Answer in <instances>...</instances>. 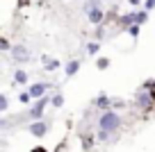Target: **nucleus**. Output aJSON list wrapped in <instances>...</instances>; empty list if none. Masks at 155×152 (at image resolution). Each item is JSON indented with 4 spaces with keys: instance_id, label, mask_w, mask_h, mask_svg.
Returning a JSON list of instances; mask_svg holds the SVG:
<instances>
[{
    "instance_id": "1",
    "label": "nucleus",
    "mask_w": 155,
    "mask_h": 152,
    "mask_svg": "<svg viewBox=\"0 0 155 152\" xmlns=\"http://www.w3.org/2000/svg\"><path fill=\"white\" fill-rule=\"evenodd\" d=\"M121 125H123V118H121V114L116 109H105V111H101V116H98V129H105V132H119L121 129Z\"/></svg>"
},
{
    "instance_id": "2",
    "label": "nucleus",
    "mask_w": 155,
    "mask_h": 152,
    "mask_svg": "<svg viewBox=\"0 0 155 152\" xmlns=\"http://www.w3.org/2000/svg\"><path fill=\"white\" fill-rule=\"evenodd\" d=\"M135 107L141 111H148L155 107V91L153 89H146L141 86L139 91H135Z\"/></svg>"
},
{
    "instance_id": "3",
    "label": "nucleus",
    "mask_w": 155,
    "mask_h": 152,
    "mask_svg": "<svg viewBox=\"0 0 155 152\" xmlns=\"http://www.w3.org/2000/svg\"><path fill=\"white\" fill-rule=\"evenodd\" d=\"M50 105V98L48 95H44L41 100H34L32 102V107L28 109V118L30 120H41L44 118V114H46V107Z\"/></svg>"
},
{
    "instance_id": "4",
    "label": "nucleus",
    "mask_w": 155,
    "mask_h": 152,
    "mask_svg": "<svg viewBox=\"0 0 155 152\" xmlns=\"http://www.w3.org/2000/svg\"><path fill=\"white\" fill-rule=\"evenodd\" d=\"M48 89H53V84H50V82H34V84L28 86V93L32 95V100H41Z\"/></svg>"
},
{
    "instance_id": "5",
    "label": "nucleus",
    "mask_w": 155,
    "mask_h": 152,
    "mask_svg": "<svg viewBox=\"0 0 155 152\" xmlns=\"http://www.w3.org/2000/svg\"><path fill=\"white\" fill-rule=\"evenodd\" d=\"M28 132L32 134V136H37V138H44L46 134H48V123H46L44 118H41V120H30Z\"/></svg>"
},
{
    "instance_id": "6",
    "label": "nucleus",
    "mask_w": 155,
    "mask_h": 152,
    "mask_svg": "<svg viewBox=\"0 0 155 152\" xmlns=\"http://www.w3.org/2000/svg\"><path fill=\"white\" fill-rule=\"evenodd\" d=\"M87 21L94 25V27H98V25L107 23V11L103 9V7H96V9H91V11L87 14Z\"/></svg>"
},
{
    "instance_id": "7",
    "label": "nucleus",
    "mask_w": 155,
    "mask_h": 152,
    "mask_svg": "<svg viewBox=\"0 0 155 152\" xmlns=\"http://www.w3.org/2000/svg\"><path fill=\"white\" fill-rule=\"evenodd\" d=\"M12 59H14L16 64H25V62H30V52H28V48L23 46V43H16L14 48H12Z\"/></svg>"
},
{
    "instance_id": "8",
    "label": "nucleus",
    "mask_w": 155,
    "mask_h": 152,
    "mask_svg": "<svg viewBox=\"0 0 155 152\" xmlns=\"http://www.w3.org/2000/svg\"><path fill=\"white\" fill-rule=\"evenodd\" d=\"M91 105L96 107V109H103V111H105V109H112V98H110L107 93H98L96 98H94Z\"/></svg>"
},
{
    "instance_id": "9",
    "label": "nucleus",
    "mask_w": 155,
    "mask_h": 152,
    "mask_svg": "<svg viewBox=\"0 0 155 152\" xmlns=\"http://www.w3.org/2000/svg\"><path fill=\"white\" fill-rule=\"evenodd\" d=\"M41 64H44V71L46 73H53V71H57L62 64H59V59H53L50 55H41Z\"/></svg>"
},
{
    "instance_id": "10",
    "label": "nucleus",
    "mask_w": 155,
    "mask_h": 152,
    "mask_svg": "<svg viewBox=\"0 0 155 152\" xmlns=\"http://www.w3.org/2000/svg\"><path fill=\"white\" fill-rule=\"evenodd\" d=\"M116 21L121 23V27H123V30H128L130 25H135V23H137V11H128V14H121Z\"/></svg>"
},
{
    "instance_id": "11",
    "label": "nucleus",
    "mask_w": 155,
    "mask_h": 152,
    "mask_svg": "<svg viewBox=\"0 0 155 152\" xmlns=\"http://www.w3.org/2000/svg\"><path fill=\"white\" fill-rule=\"evenodd\" d=\"M80 66H82V64H80V59H71V62H68L66 66H64V75H66V77H73V75H78Z\"/></svg>"
},
{
    "instance_id": "12",
    "label": "nucleus",
    "mask_w": 155,
    "mask_h": 152,
    "mask_svg": "<svg viewBox=\"0 0 155 152\" xmlns=\"http://www.w3.org/2000/svg\"><path fill=\"white\" fill-rule=\"evenodd\" d=\"M14 82L18 86H25L30 82V73L28 71H23V68H16V73H14Z\"/></svg>"
},
{
    "instance_id": "13",
    "label": "nucleus",
    "mask_w": 155,
    "mask_h": 152,
    "mask_svg": "<svg viewBox=\"0 0 155 152\" xmlns=\"http://www.w3.org/2000/svg\"><path fill=\"white\" fill-rule=\"evenodd\" d=\"M80 138H82V147H84V150H91L98 136H94V134H89V132H82V136H80Z\"/></svg>"
},
{
    "instance_id": "14",
    "label": "nucleus",
    "mask_w": 155,
    "mask_h": 152,
    "mask_svg": "<svg viewBox=\"0 0 155 152\" xmlns=\"http://www.w3.org/2000/svg\"><path fill=\"white\" fill-rule=\"evenodd\" d=\"M50 105H53L55 109H62V107H64V95L59 93V91L53 95V98H50Z\"/></svg>"
},
{
    "instance_id": "15",
    "label": "nucleus",
    "mask_w": 155,
    "mask_h": 152,
    "mask_svg": "<svg viewBox=\"0 0 155 152\" xmlns=\"http://www.w3.org/2000/svg\"><path fill=\"white\" fill-rule=\"evenodd\" d=\"M148 14L150 11H146V9H137V25H146L148 23Z\"/></svg>"
},
{
    "instance_id": "16",
    "label": "nucleus",
    "mask_w": 155,
    "mask_h": 152,
    "mask_svg": "<svg viewBox=\"0 0 155 152\" xmlns=\"http://www.w3.org/2000/svg\"><path fill=\"white\" fill-rule=\"evenodd\" d=\"M98 50H101V41H89L87 43V55H98Z\"/></svg>"
},
{
    "instance_id": "17",
    "label": "nucleus",
    "mask_w": 155,
    "mask_h": 152,
    "mask_svg": "<svg viewBox=\"0 0 155 152\" xmlns=\"http://www.w3.org/2000/svg\"><path fill=\"white\" fill-rule=\"evenodd\" d=\"M101 2H103V0H84L82 9H84V11H87V14H89V11H91V9H96V7H101Z\"/></svg>"
},
{
    "instance_id": "18",
    "label": "nucleus",
    "mask_w": 155,
    "mask_h": 152,
    "mask_svg": "<svg viewBox=\"0 0 155 152\" xmlns=\"http://www.w3.org/2000/svg\"><path fill=\"white\" fill-rule=\"evenodd\" d=\"M105 30H107V23L98 25V27H96V34H94V41H103V39H105Z\"/></svg>"
},
{
    "instance_id": "19",
    "label": "nucleus",
    "mask_w": 155,
    "mask_h": 152,
    "mask_svg": "<svg viewBox=\"0 0 155 152\" xmlns=\"http://www.w3.org/2000/svg\"><path fill=\"white\" fill-rule=\"evenodd\" d=\"M96 68L98 71H107V68H110V57H98L96 59Z\"/></svg>"
},
{
    "instance_id": "20",
    "label": "nucleus",
    "mask_w": 155,
    "mask_h": 152,
    "mask_svg": "<svg viewBox=\"0 0 155 152\" xmlns=\"http://www.w3.org/2000/svg\"><path fill=\"white\" fill-rule=\"evenodd\" d=\"M18 102H21V105H30V102H34V100H32V95L28 93V89L18 93Z\"/></svg>"
},
{
    "instance_id": "21",
    "label": "nucleus",
    "mask_w": 155,
    "mask_h": 152,
    "mask_svg": "<svg viewBox=\"0 0 155 152\" xmlns=\"http://www.w3.org/2000/svg\"><path fill=\"white\" fill-rule=\"evenodd\" d=\"M12 48H14V46H12L9 39H0V50H2L5 55H9V52H12Z\"/></svg>"
},
{
    "instance_id": "22",
    "label": "nucleus",
    "mask_w": 155,
    "mask_h": 152,
    "mask_svg": "<svg viewBox=\"0 0 155 152\" xmlns=\"http://www.w3.org/2000/svg\"><path fill=\"white\" fill-rule=\"evenodd\" d=\"M126 32L130 34L132 39H137V36H139V32H141V25H137V23H135V25H130V27H128Z\"/></svg>"
},
{
    "instance_id": "23",
    "label": "nucleus",
    "mask_w": 155,
    "mask_h": 152,
    "mask_svg": "<svg viewBox=\"0 0 155 152\" xmlns=\"http://www.w3.org/2000/svg\"><path fill=\"white\" fill-rule=\"evenodd\" d=\"M9 109V98H7L5 93L0 95V111H2V114H5V111Z\"/></svg>"
},
{
    "instance_id": "24",
    "label": "nucleus",
    "mask_w": 155,
    "mask_h": 152,
    "mask_svg": "<svg viewBox=\"0 0 155 152\" xmlns=\"http://www.w3.org/2000/svg\"><path fill=\"white\" fill-rule=\"evenodd\" d=\"M126 107V100L121 98H112V109H123Z\"/></svg>"
},
{
    "instance_id": "25",
    "label": "nucleus",
    "mask_w": 155,
    "mask_h": 152,
    "mask_svg": "<svg viewBox=\"0 0 155 152\" xmlns=\"http://www.w3.org/2000/svg\"><path fill=\"white\" fill-rule=\"evenodd\" d=\"M96 136H98V141H110L112 132H105V129H98V132H96Z\"/></svg>"
},
{
    "instance_id": "26",
    "label": "nucleus",
    "mask_w": 155,
    "mask_h": 152,
    "mask_svg": "<svg viewBox=\"0 0 155 152\" xmlns=\"http://www.w3.org/2000/svg\"><path fill=\"white\" fill-rule=\"evenodd\" d=\"M144 9L146 11H153L155 9V0H144Z\"/></svg>"
},
{
    "instance_id": "27",
    "label": "nucleus",
    "mask_w": 155,
    "mask_h": 152,
    "mask_svg": "<svg viewBox=\"0 0 155 152\" xmlns=\"http://www.w3.org/2000/svg\"><path fill=\"white\" fill-rule=\"evenodd\" d=\"M30 152H48V150H46L44 145H34V147H32V150H30Z\"/></svg>"
},
{
    "instance_id": "28",
    "label": "nucleus",
    "mask_w": 155,
    "mask_h": 152,
    "mask_svg": "<svg viewBox=\"0 0 155 152\" xmlns=\"http://www.w3.org/2000/svg\"><path fill=\"white\" fill-rule=\"evenodd\" d=\"M128 5H130V7H139L141 0H128Z\"/></svg>"
},
{
    "instance_id": "29",
    "label": "nucleus",
    "mask_w": 155,
    "mask_h": 152,
    "mask_svg": "<svg viewBox=\"0 0 155 152\" xmlns=\"http://www.w3.org/2000/svg\"><path fill=\"white\" fill-rule=\"evenodd\" d=\"M30 5V0H18V7H28Z\"/></svg>"
},
{
    "instance_id": "30",
    "label": "nucleus",
    "mask_w": 155,
    "mask_h": 152,
    "mask_svg": "<svg viewBox=\"0 0 155 152\" xmlns=\"http://www.w3.org/2000/svg\"><path fill=\"white\" fill-rule=\"evenodd\" d=\"M103 2H112V0H103Z\"/></svg>"
}]
</instances>
